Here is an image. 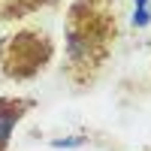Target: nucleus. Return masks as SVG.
Wrapping results in <instances>:
<instances>
[{"label": "nucleus", "mask_w": 151, "mask_h": 151, "mask_svg": "<svg viewBox=\"0 0 151 151\" xmlns=\"http://www.w3.org/2000/svg\"><path fill=\"white\" fill-rule=\"evenodd\" d=\"M58 42L45 27L21 24L0 36V76L6 82H33L55 64Z\"/></svg>", "instance_id": "f03ea898"}, {"label": "nucleus", "mask_w": 151, "mask_h": 151, "mask_svg": "<svg viewBox=\"0 0 151 151\" xmlns=\"http://www.w3.org/2000/svg\"><path fill=\"white\" fill-rule=\"evenodd\" d=\"M60 0H0V24H15L45 9H58Z\"/></svg>", "instance_id": "20e7f679"}, {"label": "nucleus", "mask_w": 151, "mask_h": 151, "mask_svg": "<svg viewBox=\"0 0 151 151\" xmlns=\"http://www.w3.org/2000/svg\"><path fill=\"white\" fill-rule=\"evenodd\" d=\"M33 109H36V97L30 94H0V151H9L15 130Z\"/></svg>", "instance_id": "7ed1b4c3"}, {"label": "nucleus", "mask_w": 151, "mask_h": 151, "mask_svg": "<svg viewBox=\"0 0 151 151\" xmlns=\"http://www.w3.org/2000/svg\"><path fill=\"white\" fill-rule=\"evenodd\" d=\"M121 42L118 0H70L64 12V79L88 91L109 70Z\"/></svg>", "instance_id": "f257e3e1"}]
</instances>
